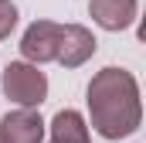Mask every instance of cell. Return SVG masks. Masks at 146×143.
Returning <instances> with one entry per match:
<instances>
[{"label":"cell","instance_id":"6da1fadb","mask_svg":"<svg viewBox=\"0 0 146 143\" xmlns=\"http://www.w3.org/2000/svg\"><path fill=\"white\" fill-rule=\"evenodd\" d=\"M88 119L92 130L106 140H126L139 130L143 123V102H139V85L133 72L126 68H109L95 72L88 82Z\"/></svg>","mask_w":146,"mask_h":143},{"label":"cell","instance_id":"7a4b0ae2","mask_svg":"<svg viewBox=\"0 0 146 143\" xmlns=\"http://www.w3.org/2000/svg\"><path fill=\"white\" fill-rule=\"evenodd\" d=\"M0 89H3V96H7L10 102H17L21 109H37L48 99V75L37 68V65L10 61V65L3 68Z\"/></svg>","mask_w":146,"mask_h":143},{"label":"cell","instance_id":"3957f363","mask_svg":"<svg viewBox=\"0 0 146 143\" xmlns=\"http://www.w3.org/2000/svg\"><path fill=\"white\" fill-rule=\"evenodd\" d=\"M58 41H61V24L54 21H34L24 37H21V55L27 65H48L58 61Z\"/></svg>","mask_w":146,"mask_h":143},{"label":"cell","instance_id":"277c9868","mask_svg":"<svg viewBox=\"0 0 146 143\" xmlns=\"http://www.w3.org/2000/svg\"><path fill=\"white\" fill-rule=\"evenodd\" d=\"M95 48H99V41H95V34H92L88 27H82V24H61L58 65H65V68H78V65H85V61L95 55Z\"/></svg>","mask_w":146,"mask_h":143},{"label":"cell","instance_id":"5b68a950","mask_svg":"<svg viewBox=\"0 0 146 143\" xmlns=\"http://www.w3.org/2000/svg\"><path fill=\"white\" fill-rule=\"evenodd\" d=\"M0 140L3 143H41L44 140V119L37 109H10L0 119Z\"/></svg>","mask_w":146,"mask_h":143},{"label":"cell","instance_id":"8992f818","mask_svg":"<svg viewBox=\"0 0 146 143\" xmlns=\"http://www.w3.org/2000/svg\"><path fill=\"white\" fill-rule=\"evenodd\" d=\"M88 14L106 31H126L136 24L139 0H88Z\"/></svg>","mask_w":146,"mask_h":143},{"label":"cell","instance_id":"52a82bcc","mask_svg":"<svg viewBox=\"0 0 146 143\" xmlns=\"http://www.w3.org/2000/svg\"><path fill=\"white\" fill-rule=\"evenodd\" d=\"M51 143H88V123L78 109H61L51 119Z\"/></svg>","mask_w":146,"mask_h":143},{"label":"cell","instance_id":"ba28073f","mask_svg":"<svg viewBox=\"0 0 146 143\" xmlns=\"http://www.w3.org/2000/svg\"><path fill=\"white\" fill-rule=\"evenodd\" d=\"M17 27V7L10 0H0V41L10 37V31Z\"/></svg>","mask_w":146,"mask_h":143},{"label":"cell","instance_id":"9c48e42d","mask_svg":"<svg viewBox=\"0 0 146 143\" xmlns=\"http://www.w3.org/2000/svg\"><path fill=\"white\" fill-rule=\"evenodd\" d=\"M0 143H3V140H0Z\"/></svg>","mask_w":146,"mask_h":143}]
</instances>
